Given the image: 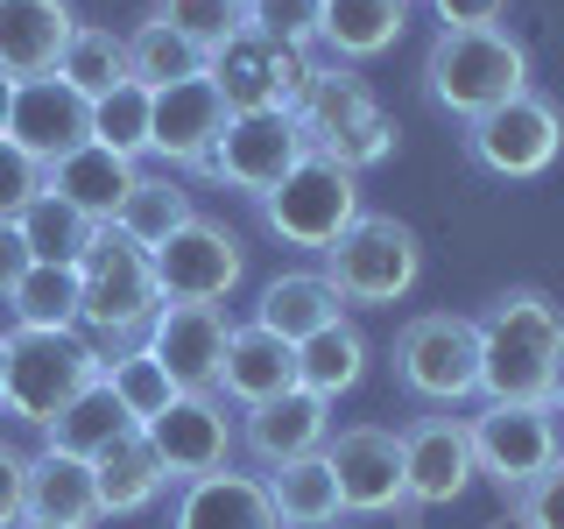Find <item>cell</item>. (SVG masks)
I'll list each match as a JSON object with an SVG mask.
<instances>
[{"label":"cell","mask_w":564,"mask_h":529,"mask_svg":"<svg viewBox=\"0 0 564 529\" xmlns=\"http://www.w3.org/2000/svg\"><path fill=\"white\" fill-rule=\"evenodd\" d=\"M296 128H304V149L311 155H332L339 170H375L395 155V120H388V106L375 99V85L360 78L352 64H311L304 93H296Z\"/></svg>","instance_id":"cell-1"},{"label":"cell","mask_w":564,"mask_h":529,"mask_svg":"<svg viewBox=\"0 0 564 529\" xmlns=\"http://www.w3.org/2000/svg\"><path fill=\"white\" fill-rule=\"evenodd\" d=\"M473 325H480V396L487 402H543L557 339H564V311L543 290H501Z\"/></svg>","instance_id":"cell-2"},{"label":"cell","mask_w":564,"mask_h":529,"mask_svg":"<svg viewBox=\"0 0 564 529\" xmlns=\"http://www.w3.org/2000/svg\"><path fill=\"white\" fill-rule=\"evenodd\" d=\"M423 93L437 114L480 120L501 99L529 93V50L508 29H437V43L423 50Z\"/></svg>","instance_id":"cell-3"},{"label":"cell","mask_w":564,"mask_h":529,"mask_svg":"<svg viewBox=\"0 0 564 529\" xmlns=\"http://www.w3.org/2000/svg\"><path fill=\"white\" fill-rule=\"evenodd\" d=\"M155 311H163L155 261L141 255L128 234L99 226L93 247H85V261H78V325L99 332V339H113V346H134Z\"/></svg>","instance_id":"cell-4"},{"label":"cell","mask_w":564,"mask_h":529,"mask_svg":"<svg viewBox=\"0 0 564 529\" xmlns=\"http://www.w3.org/2000/svg\"><path fill=\"white\" fill-rule=\"evenodd\" d=\"M395 381L423 410H458L480 396V325L458 311H423L395 332Z\"/></svg>","instance_id":"cell-5"},{"label":"cell","mask_w":564,"mask_h":529,"mask_svg":"<svg viewBox=\"0 0 564 529\" xmlns=\"http://www.w3.org/2000/svg\"><path fill=\"white\" fill-rule=\"evenodd\" d=\"M416 276H423V247L388 212H360L325 247V282L339 290V304H402L416 290Z\"/></svg>","instance_id":"cell-6"},{"label":"cell","mask_w":564,"mask_h":529,"mask_svg":"<svg viewBox=\"0 0 564 529\" xmlns=\"http://www.w3.org/2000/svg\"><path fill=\"white\" fill-rule=\"evenodd\" d=\"M99 367H106V353L93 339H78V332H29V325H14L8 332V396L0 402H8L22 423L43 431L78 388L99 381Z\"/></svg>","instance_id":"cell-7"},{"label":"cell","mask_w":564,"mask_h":529,"mask_svg":"<svg viewBox=\"0 0 564 529\" xmlns=\"http://www.w3.org/2000/svg\"><path fill=\"white\" fill-rule=\"evenodd\" d=\"M360 176L339 170L332 155H304L282 184L261 198V219H269V234L282 247H304V255H325L332 240L346 234L352 219H360Z\"/></svg>","instance_id":"cell-8"},{"label":"cell","mask_w":564,"mask_h":529,"mask_svg":"<svg viewBox=\"0 0 564 529\" xmlns=\"http://www.w3.org/2000/svg\"><path fill=\"white\" fill-rule=\"evenodd\" d=\"M466 155L473 170L487 176H508V184H522V176H543L564 155V106L543 99L536 85L516 99H501L494 114L466 120Z\"/></svg>","instance_id":"cell-9"},{"label":"cell","mask_w":564,"mask_h":529,"mask_svg":"<svg viewBox=\"0 0 564 529\" xmlns=\"http://www.w3.org/2000/svg\"><path fill=\"white\" fill-rule=\"evenodd\" d=\"M304 128H296V114H226L219 141H212V155L198 163V176H212V184L226 191H247V198H269V191L290 176L296 163H304Z\"/></svg>","instance_id":"cell-10"},{"label":"cell","mask_w":564,"mask_h":529,"mask_svg":"<svg viewBox=\"0 0 564 529\" xmlns=\"http://www.w3.org/2000/svg\"><path fill=\"white\" fill-rule=\"evenodd\" d=\"M473 473H487L501 494H522L557 458V417L551 402H480L466 417Z\"/></svg>","instance_id":"cell-11"},{"label":"cell","mask_w":564,"mask_h":529,"mask_svg":"<svg viewBox=\"0 0 564 529\" xmlns=\"http://www.w3.org/2000/svg\"><path fill=\"white\" fill-rule=\"evenodd\" d=\"M311 64L304 50H282L269 43V35H254V29H234L219 50L205 57V78L219 85V99H226V114H290L296 93H304V78H311Z\"/></svg>","instance_id":"cell-12"},{"label":"cell","mask_w":564,"mask_h":529,"mask_svg":"<svg viewBox=\"0 0 564 529\" xmlns=\"http://www.w3.org/2000/svg\"><path fill=\"white\" fill-rule=\"evenodd\" d=\"M149 261H155V290H163V304H226L234 282L247 276L240 234L219 226V219H205V212H191V219L176 226Z\"/></svg>","instance_id":"cell-13"},{"label":"cell","mask_w":564,"mask_h":529,"mask_svg":"<svg viewBox=\"0 0 564 529\" xmlns=\"http://www.w3.org/2000/svg\"><path fill=\"white\" fill-rule=\"evenodd\" d=\"M141 438H149V452H155V458H163L170 481L184 487V481H205V473L234 466L240 423L226 417V402L212 396V388H184V396H176L163 417L141 423Z\"/></svg>","instance_id":"cell-14"},{"label":"cell","mask_w":564,"mask_h":529,"mask_svg":"<svg viewBox=\"0 0 564 529\" xmlns=\"http://www.w3.org/2000/svg\"><path fill=\"white\" fill-rule=\"evenodd\" d=\"M325 466L339 481L346 516H388V508H410L402 494V438L388 423H346L325 438Z\"/></svg>","instance_id":"cell-15"},{"label":"cell","mask_w":564,"mask_h":529,"mask_svg":"<svg viewBox=\"0 0 564 529\" xmlns=\"http://www.w3.org/2000/svg\"><path fill=\"white\" fill-rule=\"evenodd\" d=\"M395 438H402V494H410V508H445L473 487L466 417H416Z\"/></svg>","instance_id":"cell-16"},{"label":"cell","mask_w":564,"mask_h":529,"mask_svg":"<svg viewBox=\"0 0 564 529\" xmlns=\"http://www.w3.org/2000/svg\"><path fill=\"white\" fill-rule=\"evenodd\" d=\"M226 339H234V325H226L219 304H163L149 317V332H141V346L170 367L176 388H212L219 381Z\"/></svg>","instance_id":"cell-17"},{"label":"cell","mask_w":564,"mask_h":529,"mask_svg":"<svg viewBox=\"0 0 564 529\" xmlns=\"http://www.w3.org/2000/svg\"><path fill=\"white\" fill-rule=\"evenodd\" d=\"M226 128V99L212 78H184V85H163L149 99V155H163L176 170H198L212 155V141Z\"/></svg>","instance_id":"cell-18"},{"label":"cell","mask_w":564,"mask_h":529,"mask_svg":"<svg viewBox=\"0 0 564 529\" xmlns=\"http://www.w3.org/2000/svg\"><path fill=\"white\" fill-rule=\"evenodd\" d=\"M332 438V402L311 396V388H282V396L254 402V410L240 417V445L254 466H290V458H311L325 452Z\"/></svg>","instance_id":"cell-19"},{"label":"cell","mask_w":564,"mask_h":529,"mask_svg":"<svg viewBox=\"0 0 564 529\" xmlns=\"http://www.w3.org/2000/svg\"><path fill=\"white\" fill-rule=\"evenodd\" d=\"M8 141H22L35 163H57L78 141H93V99H78L64 78H22L14 93V120H8Z\"/></svg>","instance_id":"cell-20"},{"label":"cell","mask_w":564,"mask_h":529,"mask_svg":"<svg viewBox=\"0 0 564 529\" xmlns=\"http://www.w3.org/2000/svg\"><path fill=\"white\" fill-rule=\"evenodd\" d=\"M170 529H282L269 487H261V473H205V481H184L176 494V516Z\"/></svg>","instance_id":"cell-21"},{"label":"cell","mask_w":564,"mask_h":529,"mask_svg":"<svg viewBox=\"0 0 564 529\" xmlns=\"http://www.w3.org/2000/svg\"><path fill=\"white\" fill-rule=\"evenodd\" d=\"M282 388H296V346L275 339V332L254 325V317H247V325H234L212 396H219V402H240V410H254V402L282 396Z\"/></svg>","instance_id":"cell-22"},{"label":"cell","mask_w":564,"mask_h":529,"mask_svg":"<svg viewBox=\"0 0 564 529\" xmlns=\"http://www.w3.org/2000/svg\"><path fill=\"white\" fill-rule=\"evenodd\" d=\"M78 29L70 0H0V71L8 78H50Z\"/></svg>","instance_id":"cell-23"},{"label":"cell","mask_w":564,"mask_h":529,"mask_svg":"<svg viewBox=\"0 0 564 529\" xmlns=\"http://www.w3.org/2000/svg\"><path fill=\"white\" fill-rule=\"evenodd\" d=\"M134 163L128 155H113V149H99V141H78L70 155H57V163L43 170V191H57L64 205H78L85 219H99V226H113V212L120 198L134 191Z\"/></svg>","instance_id":"cell-24"},{"label":"cell","mask_w":564,"mask_h":529,"mask_svg":"<svg viewBox=\"0 0 564 529\" xmlns=\"http://www.w3.org/2000/svg\"><path fill=\"white\" fill-rule=\"evenodd\" d=\"M22 516L35 522H99V494H93V458H70L57 445H43L29 458V487H22Z\"/></svg>","instance_id":"cell-25"},{"label":"cell","mask_w":564,"mask_h":529,"mask_svg":"<svg viewBox=\"0 0 564 529\" xmlns=\"http://www.w3.org/2000/svg\"><path fill=\"white\" fill-rule=\"evenodd\" d=\"M402 29H410V0H325L317 50L332 64H367L381 50H395Z\"/></svg>","instance_id":"cell-26"},{"label":"cell","mask_w":564,"mask_h":529,"mask_svg":"<svg viewBox=\"0 0 564 529\" xmlns=\"http://www.w3.org/2000/svg\"><path fill=\"white\" fill-rule=\"evenodd\" d=\"M339 317H346V304L325 282V269H290V276H275L269 290L254 296V325H269L275 339H290V346H304L311 332L339 325Z\"/></svg>","instance_id":"cell-27"},{"label":"cell","mask_w":564,"mask_h":529,"mask_svg":"<svg viewBox=\"0 0 564 529\" xmlns=\"http://www.w3.org/2000/svg\"><path fill=\"white\" fill-rule=\"evenodd\" d=\"M163 487H170V473H163V458L149 452V438H141V431L113 438V445H106V452L93 458L99 522H106V516H141V508H149Z\"/></svg>","instance_id":"cell-28"},{"label":"cell","mask_w":564,"mask_h":529,"mask_svg":"<svg viewBox=\"0 0 564 529\" xmlns=\"http://www.w3.org/2000/svg\"><path fill=\"white\" fill-rule=\"evenodd\" d=\"M261 487H269V501H275L282 529H332V522L346 516V501H339V481H332L325 452H311V458H290V466H269V473H261Z\"/></svg>","instance_id":"cell-29"},{"label":"cell","mask_w":564,"mask_h":529,"mask_svg":"<svg viewBox=\"0 0 564 529\" xmlns=\"http://www.w3.org/2000/svg\"><path fill=\"white\" fill-rule=\"evenodd\" d=\"M128 431H141V423L120 410V396H113V388H106V375H99L93 388H78V396H70L64 410L43 423V445H57V452H70V458H99L113 438H128Z\"/></svg>","instance_id":"cell-30"},{"label":"cell","mask_w":564,"mask_h":529,"mask_svg":"<svg viewBox=\"0 0 564 529\" xmlns=\"http://www.w3.org/2000/svg\"><path fill=\"white\" fill-rule=\"evenodd\" d=\"M360 375H367V339L346 317L296 346V388H311V396H325V402H339L346 388H360Z\"/></svg>","instance_id":"cell-31"},{"label":"cell","mask_w":564,"mask_h":529,"mask_svg":"<svg viewBox=\"0 0 564 529\" xmlns=\"http://www.w3.org/2000/svg\"><path fill=\"white\" fill-rule=\"evenodd\" d=\"M50 78H64L78 99H106L113 85H128V35H113V29H99V22H78Z\"/></svg>","instance_id":"cell-32"},{"label":"cell","mask_w":564,"mask_h":529,"mask_svg":"<svg viewBox=\"0 0 564 529\" xmlns=\"http://www.w3.org/2000/svg\"><path fill=\"white\" fill-rule=\"evenodd\" d=\"M14 325L29 332H78V261H35L8 296Z\"/></svg>","instance_id":"cell-33"},{"label":"cell","mask_w":564,"mask_h":529,"mask_svg":"<svg viewBox=\"0 0 564 529\" xmlns=\"http://www.w3.org/2000/svg\"><path fill=\"white\" fill-rule=\"evenodd\" d=\"M184 219H191V191L176 184V176H134V191L113 212V234H128L141 255H155Z\"/></svg>","instance_id":"cell-34"},{"label":"cell","mask_w":564,"mask_h":529,"mask_svg":"<svg viewBox=\"0 0 564 529\" xmlns=\"http://www.w3.org/2000/svg\"><path fill=\"white\" fill-rule=\"evenodd\" d=\"M99 375H106V388H113V396H120V410H128L134 423H149V417H163V410H170V402H176V396H184V388H176V381H170V367H163V360H155V353H149V346H141V339H134V346H120V353H113V360H106V367H99Z\"/></svg>","instance_id":"cell-35"},{"label":"cell","mask_w":564,"mask_h":529,"mask_svg":"<svg viewBox=\"0 0 564 529\" xmlns=\"http://www.w3.org/2000/svg\"><path fill=\"white\" fill-rule=\"evenodd\" d=\"M128 78L149 85V93H163V85H184V78H205V50L184 43L176 29L163 22H141L128 35Z\"/></svg>","instance_id":"cell-36"},{"label":"cell","mask_w":564,"mask_h":529,"mask_svg":"<svg viewBox=\"0 0 564 529\" xmlns=\"http://www.w3.org/2000/svg\"><path fill=\"white\" fill-rule=\"evenodd\" d=\"M14 226H22V240H29L35 261H85V247H93V234H99V219H85V212L64 205L57 191H43Z\"/></svg>","instance_id":"cell-37"},{"label":"cell","mask_w":564,"mask_h":529,"mask_svg":"<svg viewBox=\"0 0 564 529\" xmlns=\"http://www.w3.org/2000/svg\"><path fill=\"white\" fill-rule=\"evenodd\" d=\"M149 85H113V93H106V99H93V141H99V149H113V155H128V163H134V155H149Z\"/></svg>","instance_id":"cell-38"},{"label":"cell","mask_w":564,"mask_h":529,"mask_svg":"<svg viewBox=\"0 0 564 529\" xmlns=\"http://www.w3.org/2000/svg\"><path fill=\"white\" fill-rule=\"evenodd\" d=\"M240 29L269 35L282 50H317V29H325V0H240Z\"/></svg>","instance_id":"cell-39"},{"label":"cell","mask_w":564,"mask_h":529,"mask_svg":"<svg viewBox=\"0 0 564 529\" xmlns=\"http://www.w3.org/2000/svg\"><path fill=\"white\" fill-rule=\"evenodd\" d=\"M149 22L176 29L184 43H198L205 57H212V50H219L226 35L240 29V8H234V0H155V14H149Z\"/></svg>","instance_id":"cell-40"},{"label":"cell","mask_w":564,"mask_h":529,"mask_svg":"<svg viewBox=\"0 0 564 529\" xmlns=\"http://www.w3.org/2000/svg\"><path fill=\"white\" fill-rule=\"evenodd\" d=\"M35 198H43V163H35L22 141L0 134V219H22Z\"/></svg>","instance_id":"cell-41"},{"label":"cell","mask_w":564,"mask_h":529,"mask_svg":"<svg viewBox=\"0 0 564 529\" xmlns=\"http://www.w3.org/2000/svg\"><path fill=\"white\" fill-rule=\"evenodd\" d=\"M516 522L522 529H564V452L516 494Z\"/></svg>","instance_id":"cell-42"},{"label":"cell","mask_w":564,"mask_h":529,"mask_svg":"<svg viewBox=\"0 0 564 529\" xmlns=\"http://www.w3.org/2000/svg\"><path fill=\"white\" fill-rule=\"evenodd\" d=\"M22 487H29V452H14L0 438V529L22 522Z\"/></svg>","instance_id":"cell-43"},{"label":"cell","mask_w":564,"mask_h":529,"mask_svg":"<svg viewBox=\"0 0 564 529\" xmlns=\"http://www.w3.org/2000/svg\"><path fill=\"white\" fill-rule=\"evenodd\" d=\"M437 8V29H501L508 0H431Z\"/></svg>","instance_id":"cell-44"},{"label":"cell","mask_w":564,"mask_h":529,"mask_svg":"<svg viewBox=\"0 0 564 529\" xmlns=\"http://www.w3.org/2000/svg\"><path fill=\"white\" fill-rule=\"evenodd\" d=\"M29 269H35V255H29L22 226H14V219H0V304L14 296V282H22Z\"/></svg>","instance_id":"cell-45"},{"label":"cell","mask_w":564,"mask_h":529,"mask_svg":"<svg viewBox=\"0 0 564 529\" xmlns=\"http://www.w3.org/2000/svg\"><path fill=\"white\" fill-rule=\"evenodd\" d=\"M543 402H551V417H564V339H557V360H551V388H543Z\"/></svg>","instance_id":"cell-46"},{"label":"cell","mask_w":564,"mask_h":529,"mask_svg":"<svg viewBox=\"0 0 564 529\" xmlns=\"http://www.w3.org/2000/svg\"><path fill=\"white\" fill-rule=\"evenodd\" d=\"M14 93H22V78H8V71H0V134H8V120H14Z\"/></svg>","instance_id":"cell-47"},{"label":"cell","mask_w":564,"mask_h":529,"mask_svg":"<svg viewBox=\"0 0 564 529\" xmlns=\"http://www.w3.org/2000/svg\"><path fill=\"white\" fill-rule=\"evenodd\" d=\"M14 529H78V522H35V516H22Z\"/></svg>","instance_id":"cell-48"},{"label":"cell","mask_w":564,"mask_h":529,"mask_svg":"<svg viewBox=\"0 0 564 529\" xmlns=\"http://www.w3.org/2000/svg\"><path fill=\"white\" fill-rule=\"evenodd\" d=\"M0 396H8V332H0Z\"/></svg>","instance_id":"cell-49"},{"label":"cell","mask_w":564,"mask_h":529,"mask_svg":"<svg viewBox=\"0 0 564 529\" xmlns=\"http://www.w3.org/2000/svg\"><path fill=\"white\" fill-rule=\"evenodd\" d=\"M234 8H240V0H234Z\"/></svg>","instance_id":"cell-50"}]
</instances>
